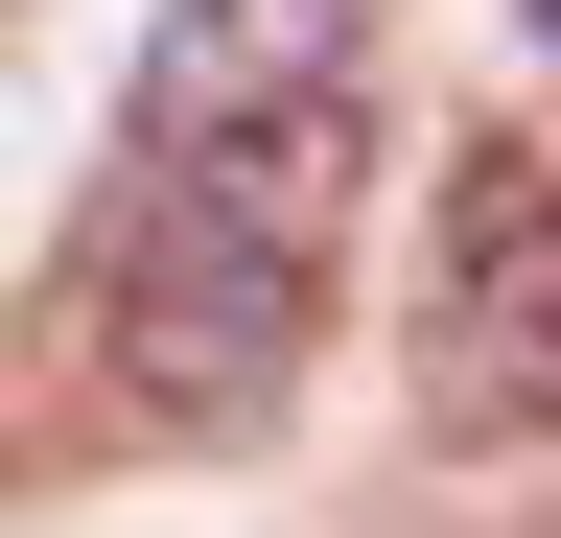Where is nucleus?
I'll return each mask as SVG.
<instances>
[{"mask_svg": "<svg viewBox=\"0 0 561 538\" xmlns=\"http://www.w3.org/2000/svg\"><path fill=\"white\" fill-rule=\"evenodd\" d=\"M375 71V0H164L117 71V141H234V117H328Z\"/></svg>", "mask_w": 561, "mask_h": 538, "instance_id": "nucleus-3", "label": "nucleus"}, {"mask_svg": "<svg viewBox=\"0 0 561 538\" xmlns=\"http://www.w3.org/2000/svg\"><path fill=\"white\" fill-rule=\"evenodd\" d=\"M421 398H445L468 445H561V187H538V164H468V187H445Z\"/></svg>", "mask_w": 561, "mask_h": 538, "instance_id": "nucleus-2", "label": "nucleus"}, {"mask_svg": "<svg viewBox=\"0 0 561 538\" xmlns=\"http://www.w3.org/2000/svg\"><path fill=\"white\" fill-rule=\"evenodd\" d=\"M515 24H538V47H561V0H515Z\"/></svg>", "mask_w": 561, "mask_h": 538, "instance_id": "nucleus-4", "label": "nucleus"}, {"mask_svg": "<svg viewBox=\"0 0 561 538\" xmlns=\"http://www.w3.org/2000/svg\"><path fill=\"white\" fill-rule=\"evenodd\" d=\"M328 211H351V94L234 117V141H117V211L70 257L94 398L164 445H257L305 398V328H328Z\"/></svg>", "mask_w": 561, "mask_h": 538, "instance_id": "nucleus-1", "label": "nucleus"}]
</instances>
